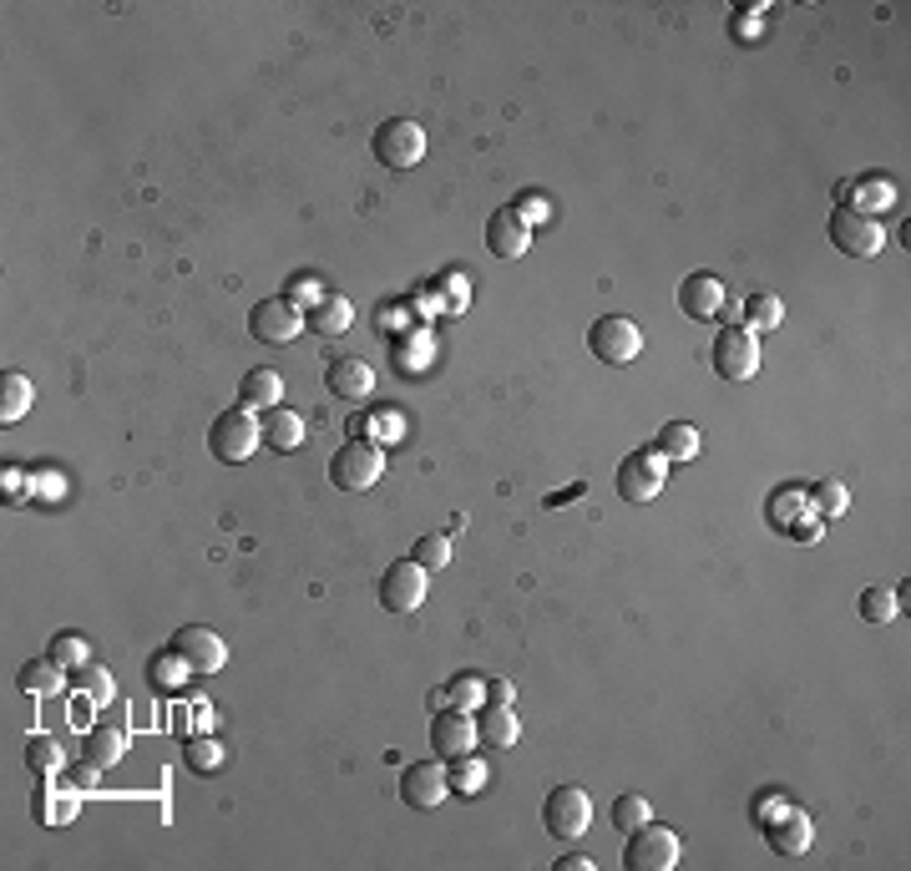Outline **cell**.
Returning a JSON list of instances; mask_svg holds the SVG:
<instances>
[{
  "label": "cell",
  "instance_id": "1",
  "mask_svg": "<svg viewBox=\"0 0 911 871\" xmlns=\"http://www.w3.org/2000/svg\"><path fill=\"white\" fill-rule=\"evenodd\" d=\"M259 446H264V426L253 421V411L234 406V411L213 415V426H208V451H213L219 461L238 466V461H249Z\"/></svg>",
  "mask_w": 911,
  "mask_h": 871
},
{
  "label": "cell",
  "instance_id": "2",
  "mask_svg": "<svg viewBox=\"0 0 911 871\" xmlns=\"http://www.w3.org/2000/svg\"><path fill=\"white\" fill-rule=\"evenodd\" d=\"M370 148H375V158H380L390 173H411V167L426 158V133H421V122H411V117H390L375 127Z\"/></svg>",
  "mask_w": 911,
  "mask_h": 871
},
{
  "label": "cell",
  "instance_id": "3",
  "mask_svg": "<svg viewBox=\"0 0 911 871\" xmlns=\"http://www.w3.org/2000/svg\"><path fill=\"white\" fill-rule=\"evenodd\" d=\"M329 476L339 492H370L385 476V451L380 441H350L329 457Z\"/></svg>",
  "mask_w": 911,
  "mask_h": 871
},
{
  "label": "cell",
  "instance_id": "4",
  "mask_svg": "<svg viewBox=\"0 0 911 871\" xmlns=\"http://www.w3.org/2000/svg\"><path fill=\"white\" fill-rule=\"evenodd\" d=\"M588 350L603 360V365H633L644 354V329L633 325L628 314H603L592 320L588 329Z\"/></svg>",
  "mask_w": 911,
  "mask_h": 871
},
{
  "label": "cell",
  "instance_id": "5",
  "mask_svg": "<svg viewBox=\"0 0 911 871\" xmlns=\"http://www.w3.org/2000/svg\"><path fill=\"white\" fill-rule=\"evenodd\" d=\"M542 826L558 836V842H577L583 831L592 826V800L583 785H558V791H547L542 800Z\"/></svg>",
  "mask_w": 911,
  "mask_h": 871
},
{
  "label": "cell",
  "instance_id": "6",
  "mask_svg": "<svg viewBox=\"0 0 911 871\" xmlns=\"http://www.w3.org/2000/svg\"><path fill=\"white\" fill-rule=\"evenodd\" d=\"M831 244H836L846 259H876L886 249V228L861 208H836L831 213Z\"/></svg>",
  "mask_w": 911,
  "mask_h": 871
},
{
  "label": "cell",
  "instance_id": "7",
  "mask_svg": "<svg viewBox=\"0 0 911 871\" xmlns=\"http://www.w3.org/2000/svg\"><path fill=\"white\" fill-rule=\"evenodd\" d=\"M309 329V314L299 310L295 299H259L249 314V335L259 345H295Z\"/></svg>",
  "mask_w": 911,
  "mask_h": 871
},
{
  "label": "cell",
  "instance_id": "8",
  "mask_svg": "<svg viewBox=\"0 0 911 871\" xmlns=\"http://www.w3.org/2000/svg\"><path fill=\"white\" fill-rule=\"evenodd\" d=\"M623 867L628 871H669L678 867V831L669 826H638L628 831V842H623Z\"/></svg>",
  "mask_w": 911,
  "mask_h": 871
},
{
  "label": "cell",
  "instance_id": "9",
  "mask_svg": "<svg viewBox=\"0 0 911 871\" xmlns=\"http://www.w3.org/2000/svg\"><path fill=\"white\" fill-rule=\"evenodd\" d=\"M709 354H714V375L729 385L750 381L754 370H760V340H754L745 325H724L720 335H714V350Z\"/></svg>",
  "mask_w": 911,
  "mask_h": 871
},
{
  "label": "cell",
  "instance_id": "10",
  "mask_svg": "<svg viewBox=\"0 0 911 871\" xmlns=\"http://www.w3.org/2000/svg\"><path fill=\"white\" fill-rule=\"evenodd\" d=\"M663 482H669V461H663L653 446H644V451H633V457L617 461V497H623V502H653L663 492Z\"/></svg>",
  "mask_w": 911,
  "mask_h": 871
},
{
  "label": "cell",
  "instance_id": "11",
  "mask_svg": "<svg viewBox=\"0 0 911 871\" xmlns=\"http://www.w3.org/2000/svg\"><path fill=\"white\" fill-rule=\"evenodd\" d=\"M380 608L385 613H415V608L426 604V568L415 558H405V562H390L380 573Z\"/></svg>",
  "mask_w": 911,
  "mask_h": 871
},
{
  "label": "cell",
  "instance_id": "12",
  "mask_svg": "<svg viewBox=\"0 0 911 871\" xmlns=\"http://www.w3.org/2000/svg\"><path fill=\"white\" fill-rule=\"evenodd\" d=\"M476 745V714L471 709H436V720H430V750L441 755V760H456V755H471Z\"/></svg>",
  "mask_w": 911,
  "mask_h": 871
},
{
  "label": "cell",
  "instance_id": "13",
  "mask_svg": "<svg viewBox=\"0 0 911 871\" xmlns=\"http://www.w3.org/2000/svg\"><path fill=\"white\" fill-rule=\"evenodd\" d=\"M173 654H177V659H183V664L192 669V674H219V669H223V659H228V649H223V638L213 634V629H203V623H192V629H177Z\"/></svg>",
  "mask_w": 911,
  "mask_h": 871
},
{
  "label": "cell",
  "instance_id": "14",
  "mask_svg": "<svg viewBox=\"0 0 911 871\" xmlns=\"http://www.w3.org/2000/svg\"><path fill=\"white\" fill-rule=\"evenodd\" d=\"M446 796H451V775H446V766L421 760V766H411L405 775H400V800L415 806V811H436Z\"/></svg>",
  "mask_w": 911,
  "mask_h": 871
},
{
  "label": "cell",
  "instance_id": "15",
  "mask_svg": "<svg viewBox=\"0 0 911 871\" xmlns=\"http://www.w3.org/2000/svg\"><path fill=\"white\" fill-rule=\"evenodd\" d=\"M324 390L335 400L360 406V400L375 396V370H370L365 360H354V354H339V360H329V370H324Z\"/></svg>",
  "mask_w": 911,
  "mask_h": 871
},
{
  "label": "cell",
  "instance_id": "16",
  "mask_svg": "<svg viewBox=\"0 0 911 871\" xmlns=\"http://www.w3.org/2000/svg\"><path fill=\"white\" fill-rule=\"evenodd\" d=\"M486 249L497 253V259H522L532 249V228L516 219L512 208H497L491 219H486Z\"/></svg>",
  "mask_w": 911,
  "mask_h": 871
},
{
  "label": "cell",
  "instance_id": "17",
  "mask_svg": "<svg viewBox=\"0 0 911 871\" xmlns=\"http://www.w3.org/2000/svg\"><path fill=\"white\" fill-rule=\"evenodd\" d=\"M678 310L689 314V320H720L724 310V284L714 274H689V279L678 284Z\"/></svg>",
  "mask_w": 911,
  "mask_h": 871
},
{
  "label": "cell",
  "instance_id": "18",
  "mask_svg": "<svg viewBox=\"0 0 911 871\" xmlns=\"http://www.w3.org/2000/svg\"><path fill=\"white\" fill-rule=\"evenodd\" d=\"M764 836H770V851H779V857H800V851H810V842H815V821L790 806L785 816H775V821L764 826Z\"/></svg>",
  "mask_w": 911,
  "mask_h": 871
},
{
  "label": "cell",
  "instance_id": "19",
  "mask_svg": "<svg viewBox=\"0 0 911 871\" xmlns=\"http://www.w3.org/2000/svg\"><path fill=\"white\" fill-rule=\"evenodd\" d=\"M476 739H482L486 750H512L516 739H522V724H516L512 705H486L476 714Z\"/></svg>",
  "mask_w": 911,
  "mask_h": 871
},
{
  "label": "cell",
  "instance_id": "20",
  "mask_svg": "<svg viewBox=\"0 0 911 871\" xmlns=\"http://www.w3.org/2000/svg\"><path fill=\"white\" fill-rule=\"evenodd\" d=\"M279 396H284V381H279V370H269V365L249 370V375L238 381V406H244V411H274Z\"/></svg>",
  "mask_w": 911,
  "mask_h": 871
},
{
  "label": "cell",
  "instance_id": "21",
  "mask_svg": "<svg viewBox=\"0 0 911 871\" xmlns=\"http://www.w3.org/2000/svg\"><path fill=\"white\" fill-rule=\"evenodd\" d=\"M127 755V735H122L117 724H97L87 739H82V760H91L97 770H112Z\"/></svg>",
  "mask_w": 911,
  "mask_h": 871
},
{
  "label": "cell",
  "instance_id": "22",
  "mask_svg": "<svg viewBox=\"0 0 911 871\" xmlns=\"http://www.w3.org/2000/svg\"><path fill=\"white\" fill-rule=\"evenodd\" d=\"M304 314H309V329L324 335V340H329V335H345L350 320H354V310H350V299L345 295H320L314 299V310H304Z\"/></svg>",
  "mask_w": 911,
  "mask_h": 871
},
{
  "label": "cell",
  "instance_id": "23",
  "mask_svg": "<svg viewBox=\"0 0 911 871\" xmlns=\"http://www.w3.org/2000/svg\"><path fill=\"white\" fill-rule=\"evenodd\" d=\"M653 451H659L663 461H694L699 457V426H689V421H669V426L659 431Z\"/></svg>",
  "mask_w": 911,
  "mask_h": 871
},
{
  "label": "cell",
  "instance_id": "24",
  "mask_svg": "<svg viewBox=\"0 0 911 871\" xmlns=\"http://www.w3.org/2000/svg\"><path fill=\"white\" fill-rule=\"evenodd\" d=\"M264 446H274V451H299V446H304V421H299L295 411L274 406V411L264 415Z\"/></svg>",
  "mask_w": 911,
  "mask_h": 871
},
{
  "label": "cell",
  "instance_id": "25",
  "mask_svg": "<svg viewBox=\"0 0 911 871\" xmlns=\"http://www.w3.org/2000/svg\"><path fill=\"white\" fill-rule=\"evenodd\" d=\"M30 396H36V390H30L26 375H21V370H5V375H0V426H15V421L30 411Z\"/></svg>",
  "mask_w": 911,
  "mask_h": 871
},
{
  "label": "cell",
  "instance_id": "26",
  "mask_svg": "<svg viewBox=\"0 0 911 871\" xmlns=\"http://www.w3.org/2000/svg\"><path fill=\"white\" fill-rule=\"evenodd\" d=\"M806 497H810V512H815V518H846V507H851V492H846L840 476H821Z\"/></svg>",
  "mask_w": 911,
  "mask_h": 871
},
{
  "label": "cell",
  "instance_id": "27",
  "mask_svg": "<svg viewBox=\"0 0 911 871\" xmlns=\"http://www.w3.org/2000/svg\"><path fill=\"white\" fill-rule=\"evenodd\" d=\"M856 613L866 623H891L901 613V593L886 588V583H876V588H866L861 598H856Z\"/></svg>",
  "mask_w": 911,
  "mask_h": 871
},
{
  "label": "cell",
  "instance_id": "28",
  "mask_svg": "<svg viewBox=\"0 0 911 871\" xmlns=\"http://www.w3.org/2000/svg\"><path fill=\"white\" fill-rule=\"evenodd\" d=\"M764 512H770V522H775V527H785V532H790L795 522H800V518L810 512L806 487H779L775 497H770V507H764Z\"/></svg>",
  "mask_w": 911,
  "mask_h": 871
},
{
  "label": "cell",
  "instance_id": "29",
  "mask_svg": "<svg viewBox=\"0 0 911 871\" xmlns=\"http://www.w3.org/2000/svg\"><path fill=\"white\" fill-rule=\"evenodd\" d=\"M779 320H785V304H779L775 295H750L745 299V320H739V325L750 329V335H760V329H779Z\"/></svg>",
  "mask_w": 911,
  "mask_h": 871
},
{
  "label": "cell",
  "instance_id": "30",
  "mask_svg": "<svg viewBox=\"0 0 911 871\" xmlns=\"http://www.w3.org/2000/svg\"><path fill=\"white\" fill-rule=\"evenodd\" d=\"M61 674H66V669H61L57 659L46 654V659H36V664L21 669V689H26V695H57V689H61Z\"/></svg>",
  "mask_w": 911,
  "mask_h": 871
},
{
  "label": "cell",
  "instance_id": "31",
  "mask_svg": "<svg viewBox=\"0 0 911 871\" xmlns=\"http://www.w3.org/2000/svg\"><path fill=\"white\" fill-rule=\"evenodd\" d=\"M26 766L41 775V781H51L61 770V745L51 735H30V745H26Z\"/></svg>",
  "mask_w": 911,
  "mask_h": 871
},
{
  "label": "cell",
  "instance_id": "32",
  "mask_svg": "<svg viewBox=\"0 0 911 871\" xmlns=\"http://www.w3.org/2000/svg\"><path fill=\"white\" fill-rule=\"evenodd\" d=\"M446 775H451L456 796H476V791L486 785V760H471V755H456Z\"/></svg>",
  "mask_w": 911,
  "mask_h": 871
},
{
  "label": "cell",
  "instance_id": "33",
  "mask_svg": "<svg viewBox=\"0 0 911 871\" xmlns=\"http://www.w3.org/2000/svg\"><path fill=\"white\" fill-rule=\"evenodd\" d=\"M653 821V806H648L644 796H617L613 800V826L628 836V831H638V826H648Z\"/></svg>",
  "mask_w": 911,
  "mask_h": 871
},
{
  "label": "cell",
  "instance_id": "34",
  "mask_svg": "<svg viewBox=\"0 0 911 871\" xmlns=\"http://www.w3.org/2000/svg\"><path fill=\"white\" fill-rule=\"evenodd\" d=\"M51 659H57L61 669H87L91 649H87V638L82 634H61V638H51Z\"/></svg>",
  "mask_w": 911,
  "mask_h": 871
},
{
  "label": "cell",
  "instance_id": "35",
  "mask_svg": "<svg viewBox=\"0 0 911 871\" xmlns=\"http://www.w3.org/2000/svg\"><path fill=\"white\" fill-rule=\"evenodd\" d=\"M411 558L426 568V573H436V568H446L451 562V543H446L441 532H430V537H415V547H411Z\"/></svg>",
  "mask_w": 911,
  "mask_h": 871
},
{
  "label": "cell",
  "instance_id": "36",
  "mask_svg": "<svg viewBox=\"0 0 911 871\" xmlns=\"http://www.w3.org/2000/svg\"><path fill=\"white\" fill-rule=\"evenodd\" d=\"M446 699H451L456 709H476V705H486V684L476 680V674H461V680L446 684Z\"/></svg>",
  "mask_w": 911,
  "mask_h": 871
},
{
  "label": "cell",
  "instance_id": "37",
  "mask_svg": "<svg viewBox=\"0 0 911 871\" xmlns=\"http://www.w3.org/2000/svg\"><path fill=\"white\" fill-rule=\"evenodd\" d=\"M188 766L198 770V775L223 770V745H219V739H192V745H188Z\"/></svg>",
  "mask_w": 911,
  "mask_h": 871
},
{
  "label": "cell",
  "instance_id": "38",
  "mask_svg": "<svg viewBox=\"0 0 911 871\" xmlns=\"http://www.w3.org/2000/svg\"><path fill=\"white\" fill-rule=\"evenodd\" d=\"M183 674H192V669L183 664L173 649L152 659V684H158V689H177V684H183Z\"/></svg>",
  "mask_w": 911,
  "mask_h": 871
},
{
  "label": "cell",
  "instance_id": "39",
  "mask_svg": "<svg viewBox=\"0 0 911 871\" xmlns=\"http://www.w3.org/2000/svg\"><path fill=\"white\" fill-rule=\"evenodd\" d=\"M861 188V203H846V208H886V203H897V192H891V183H882V177H871V183H856Z\"/></svg>",
  "mask_w": 911,
  "mask_h": 871
},
{
  "label": "cell",
  "instance_id": "40",
  "mask_svg": "<svg viewBox=\"0 0 911 871\" xmlns=\"http://www.w3.org/2000/svg\"><path fill=\"white\" fill-rule=\"evenodd\" d=\"M82 680H87V695H91V705H107V699L117 695V689H112V674H107L102 664H87V669H82Z\"/></svg>",
  "mask_w": 911,
  "mask_h": 871
},
{
  "label": "cell",
  "instance_id": "41",
  "mask_svg": "<svg viewBox=\"0 0 911 871\" xmlns=\"http://www.w3.org/2000/svg\"><path fill=\"white\" fill-rule=\"evenodd\" d=\"M512 213H516V219H522V223H527V228H537V223L547 219V203H542V192H537V188H527V192H522V198H516V208H512Z\"/></svg>",
  "mask_w": 911,
  "mask_h": 871
},
{
  "label": "cell",
  "instance_id": "42",
  "mask_svg": "<svg viewBox=\"0 0 911 871\" xmlns=\"http://www.w3.org/2000/svg\"><path fill=\"white\" fill-rule=\"evenodd\" d=\"M760 15H764V5H754V11H735V41L745 36V41H760Z\"/></svg>",
  "mask_w": 911,
  "mask_h": 871
},
{
  "label": "cell",
  "instance_id": "43",
  "mask_svg": "<svg viewBox=\"0 0 911 871\" xmlns=\"http://www.w3.org/2000/svg\"><path fill=\"white\" fill-rule=\"evenodd\" d=\"M790 811V800L779 796V791H764L760 796V806H754V816H760V826H770V821H775V816H785Z\"/></svg>",
  "mask_w": 911,
  "mask_h": 871
},
{
  "label": "cell",
  "instance_id": "44",
  "mask_svg": "<svg viewBox=\"0 0 911 871\" xmlns=\"http://www.w3.org/2000/svg\"><path fill=\"white\" fill-rule=\"evenodd\" d=\"M512 699H516L512 680H491V684H486V705H512Z\"/></svg>",
  "mask_w": 911,
  "mask_h": 871
},
{
  "label": "cell",
  "instance_id": "45",
  "mask_svg": "<svg viewBox=\"0 0 911 871\" xmlns=\"http://www.w3.org/2000/svg\"><path fill=\"white\" fill-rule=\"evenodd\" d=\"M5 482H0V492H5V502H11V497H26V472H15V466H5Z\"/></svg>",
  "mask_w": 911,
  "mask_h": 871
},
{
  "label": "cell",
  "instance_id": "46",
  "mask_svg": "<svg viewBox=\"0 0 911 871\" xmlns=\"http://www.w3.org/2000/svg\"><path fill=\"white\" fill-rule=\"evenodd\" d=\"M790 537H800V543H815V537H821V518H815V512H806V518L790 527Z\"/></svg>",
  "mask_w": 911,
  "mask_h": 871
},
{
  "label": "cell",
  "instance_id": "47",
  "mask_svg": "<svg viewBox=\"0 0 911 871\" xmlns=\"http://www.w3.org/2000/svg\"><path fill=\"white\" fill-rule=\"evenodd\" d=\"M558 871H598V861L583 857V851H573V857H562V861H558Z\"/></svg>",
  "mask_w": 911,
  "mask_h": 871
},
{
  "label": "cell",
  "instance_id": "48",
  "mask_svg": "<svg viewBox=\"0 0 911 871\" xmlns=\"http://www.w3.org/2000/svg\"><path fill=\"white\" fill-rule=\"evenodd\" d=\"M583 492H588V487H583V482H577V487L558 492V497H547V507H562V502H573V497H583Z\"/></svg>",
  "mask_w": 911,
  "mask_h": 871
}]
</instances>
